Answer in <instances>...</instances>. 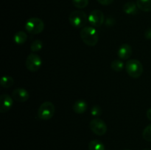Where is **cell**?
I'll return each instance as SVG.
<instances>
[{
	"mask_svg": "<svg viewBox=\"0 0 151 150\" xmlns=\"http://www.w3.org/2000/svg\"><path fill=\"white\" fill-rule=\"evenodd\" d=\"M89 0H72V4L78 9H83L88 6Z\"/></svg>",
	"mask_w": 151,
	"mask_h": 150,
	"instance_id": "ffe728a7",
	"label": "cell"
},
{
	"mask_svg": "<svg viewBox=\"0 0 151 150\" xmlns=\"http://www.w3.org/2000/svg\"><path fill=\"white\" fill-rule=\"evenodd\" d=\"M80 35L83 42L88 46H94L98 43V32L94 26H85L82 28Z\"/></svg>",
	"mask_w": 151,
	"mask_h": 150,
	"instance_id": "6da1fadb",
	"label": "cell"
},
{
	"mask_svg": "<svg viewBox=\"0 0 151 150\" xmlns=\"http://www.w3.org/2000/svg\"><path fill=\"white\" fill-rule=\"evenodd\" d=\"M145 38L147 40H151V27L146 29L145 32Z\"/></svg>",
	"mask_w": 151,
	"mask_h": 150,
	"instance_id": "cb8c5ba5",
	"label": "cell"
},
{
	"mask_svg": "<svg viewBox=\"0 0 151 150\" xmlns=\"http://www.w3.org/2000/svg\"><path fill=\"white\" fill-rule=\"evenodd\" d=\"M124 150H131V149H124Z\"/></svg>",
	"mask_w": 151,
	"mask_h": 150,
	"instance_id": "4316f807",
	"label": "cell"
},
{
	"mask_svg": "<svg viewBox=\"0 0 151 150\" xmlns=\"http://www.w3.org/2000/svg\"><path fill=\"white\" fill-rule=\"evenodd\" d=\"M12 97L14 100L19 102H25L29 98V94L27 91L24 88H19L15 89L12 93Z\"/></svg>",
	"mask_w": 151,
	"mask_h": 150,
	"instance_id": "30bf717a",
	"label": "cell"
},
{
	"mask_svg": "<svg viewBox=\"0 0 151 150\" xmlns=\"http://www.w3.org/2000/svg\"><path fill=\"white\" fill-rule=\"evenodd\" d=\"M88 109V104H87L86 101L84 100L79 99L75 102L73 104V110L75 113H78V114H82L84 113Z\"/></svg>",
	"mask_w": 151,
	"mask_h": 150,
	"instance_id": "7c38bea8",
	"label": "cell"
},
{
	"mask_svg": "<svg viewBox=\"0 0 151 150\" xmlns=\"http://www.w3.org/2000/svg\"><path fill=\"white\" fill-rule=\"evenodd\" d=\"M88 150H106L105 146L99 140H92L88 144Z\"/></svg>",
	"mask_w": 151,
	"mask_h": 150,
	"instance_id": "2e32d148",
	"label": "cell"
},
{
	"mask_svg": "<svg viewBox=\"0 0 151 150\" xmlns=\"http://www.w3.org/2000/svg\"><path fill=\"white\" fill-rule=\"evenodd\" d=\"M24 27L27 32L29 33L37 35L43 32L44 29V23L39 18L32 17L27 21Z\"/></svg>",
	"mask_w": 151,
	"mask_h": 150,
	"instance_id": "277c9868",
	"label": "cell"
},
{
	"mask_svg": "<svg viewBox=\"0 0 151 150\" xmlns=\"http://www.w3.org/2000/svg\"><path fill=\"white\" fill-rule=\"evenodd\" d=\"M100 4L104 6H107V5H110L111 3H113L114 0H97Z\"/></svg>",
	"mask_w": 151,
	"mask_h": 150,
	"instance_id": "603a6c76",
	"label": "cell"
},
{
	"mask_svg": "<svg viewBox=\"0 0 151 150\" xmlns=\"http://www.w3.org/2000/svg\"><path fill=\"white\" fill-rule=\"evenodd\" d=\"M138 9L137 3L134 1H128L123 6V11L128 15L137 14L138 13Z\"/></svg>",
	"mask_w": 151,
	"mask_h": 150,
	"instance_id": "4fadbf2b",
	"label": "cell"
},
{
	"mask_svg": "<svg viewBox=\"0 0 151 150\" xmlns=\"http://www.w3.org/2000/svg\"><path fill=\"white\" fill-rule=\"evenodd\" d=\"M26 67L29 71L35 72L40 69L42 66V60L41 57L35 53H31L27 56L25 62Z\"/></svg>",
	"mask_w": 151,
	"mask_h": 150,
	"instance_id": "8992f818",
	"label": "cell"
},
{
	"mask_svg": "<svg viewBox=\"0 0 151 150\" xmlns=\"http://www.w3.org/2000/svg\"><path fill=\"white\" fill-rule=\"evenodd\" d=\"M142 137L145 141L151 142V124L147 125L144 129L142 132Z\"/></svg>",
	"mask_w": 151,
	"mask_h": 150,
	"instance_id": "44dd1931",
	"label": "cell"
},
{
	"mask_svg": "<svg viewBox=\"0 0 151 150\" xmlns=\"http://www.w3.org/2000/svg\"><path fill=\"white\" fill-rule=\"evenodd\" d=\"M0 85L3 88H10L13 85V78L10 76H7V75L3 76L0 80Z\"/></svg>",
	"mask_w": 151,
	"mask_h": 150,
	"instance_id": "e0dca14e",
	"label": "cell"
},
{
	"mask_svg": "<svg viewBox=\"0 0 151 150\" xmlns=\"http://www.w3.org/2000/svg\"><path fill=\"white\" fill-rule=\"evenodd\" d=\"M143 150H151V149H145Z\"/></svg>",
	"mask_w": 151,
	"mask_h": 150,
	"instance_id": "484cf974",
	"label": "cell"
},
{
	"mask_svg": "<svg viewBox=\"0 0 151 150\" xmlns=\"http://www.w3.org/2000/svg\"><path fill=\"white\" fill-rule=\"evenodd\" d=\"M132 54V48L128 44H124L118 49L117 55L121 60H128L131 57Z\"/></svg>",
	"mask_w": 151,
	"mask_h": 150,
	"instance_id": "8fae6325",
	"label": "cell"
},
{
	"mask_svg": "<svg viewBox=\"0 0 151 150\" xmlns=\"http://www.w3.org/2000/svg\"><path fill=\"white\" fill-rule=\"evenodd\" d=\"M89 126L91 130L97 135H105L107 132V125L104 121L100 118H94L90 121Z\"/></svg>",
	"mask_w": 151,
	"mask_h": 150,
	"instance_id": "52a82bcc",
	"label": "cell"
},
{
	"mask_svg": "<svg viewBox=\"0 0 151 150\" xmlns=\"http://www.w3.org/2000/svg\"><path fill=\"white\" fill-rule=\"evenodd\" d=\"M70 24L75 28H83L88 21V17L82 10H75L69 15Z\"/></svg>",
	"mask_w": 151,
	"mask_h": 150,
	"instance_id": "7a4b0ae2",
	"label": "cell"
},
{
	"mask_svg": "<svg viewBox=\"0 0 151 150\" xmlns=\"http://www.w3.org/2000/svg\"><path fill=\"white\" fill-rule=\"evenodd\" d=\"M146 116H147V118L149 119V120L151 121V108H149L148 110H147V113H146Z\"/></svg>",
	"mask_w": 151,
	"mask_h": 150,
	"instance_id": "d4e9b609",
	"label": "cell"
},
{
	"mask_svg": "<svg viewBox=\"0 0 151 150\" xmlns=\"http://www.w3.org/2000/svg\"><path fill=\"white\" fill-rule=\"evenodd\" d=\"M91 115L94 117H99L102 115V109L99 105L93 106L91 109Z\"/></svg>",
	"mask_w": 151,
	"mask_h": 150,
	"instance_id": "7402d4cb",
	"label": "cell"
},
{
	"mask_svg": "<svg viewBox=\"0 0 151 150\" xmlns=\"http://www.w3.org/2000/svg\"><path fill=\"white\" fill-rule=\"evenodd\" d=\"M43 47V42L39 39L35 40L32 41V43L30 45V50L32 52H36L39 51Z\"/></svg>",
	"mask_w": 151,
	"mask_h": 150,
	"instance_id": "d6986e66",
	"label": "cell"
},
{
	"mask_svg": "<svg viewBox=\"0 0 151 150\" xmlns=\"http://www.w3.org/2000/svg\"><path fill=\"white\" fill-rule=\"evenodd\" d=\"M13 99L8 94H2L0 96V112L4 113L8 112L13 106Z\"/></svg>",
	"mask_w": 151,
	"mask_h": 150,
	"instance_id": "9c48e42d",
	"label": "cell"
},
{
	"mask_svg": "<svg viewBox=\"0 0 151 150\" xmlns=\"http://www.w3.org/2000/svg\"><path fill=\"white\" fill-rule=\"evenodd\" d=\"M136 3L139 10L144 12L151 11V0H137Z\"/></svg>",
	"mask_w": 151,
	"mask_h": 150,
	"instance_id": "5bb4252c",
	"label": "cell"
},
{
	"mask_svg": "<svg viewBox=\"0 0 151 150\" xmlns=\"http://www.w3.org/2000/svg\"><path fill=\"white\" fill-rule=\"evenodd\" d=\"M125 70L131 77L139 78L143 73V66L139 60L131 59L125 64Z\"/></svg>",
	"mask_w": 151,
	"mask_h": 150,
	"instance_id": "3957f363",
	"label": "cell"
},
{
	"mask_svg": "<svg viewBox=\"0 0 151 150\" xmlns=\"http://www.w3.org/2000/svg\"><path fill=\"white\" fill-rule=\"evenodd\" d=\"M55 107L51 101H45L40 105L38 110V117L41 120H50L55 114Z\"/></svg>",
	"mask_w": 151,
	"mask_h": 150,
	"instance_id": "5b68a950",
	"label": "cell"
},
{
	"mask_svg": "<svg viewBox=\"0 0 151 150\" xmlns=\"http://www.w3.org/2000/svg\"><path fill=\"white\" fill-rule=\"evenodd\" d=\"M27 39V35L23 31H19V32H16L13 36L14 42L18 45H22V44H24Z\"/></svg>",
	"mask_w": 151,
	"mask_h": 150,
	"instance_id": "9a60e30c",
	"label": "cell"
},
{
	"mask_svg": "<svg viewBox=\"0 0 151 150\" xmlns=\"http://www.w3.org/2000/svg\"><path fill=\"white\" fill-rule=\"evenodd\" d=\"M111 68L112 70H114V71H122L124 69V63L122 60H119V59L114 60V61H112L111 64Z\"/></svg>",
	"mask_w": 151,
	"mask_h": 150,
	"instance_id": "ac0fdd59",
	"label": "cell"
},
{
	"mask_svg": "<svg viewBox=\"0 0 151 150\" xmlns=\"http://www.w3.org/2000/svg\"><path fill=\"white\" fill-rule=\"evenodd\" d=\"M105 16L100 10H94L88 15V22L94 27H100L103 24Z\"/></svg>",
	"mask_w": 151,
	"mask_h": 150,
	"instance_id": "ba28073f",
	"label": "cell"
}]
</instances>
